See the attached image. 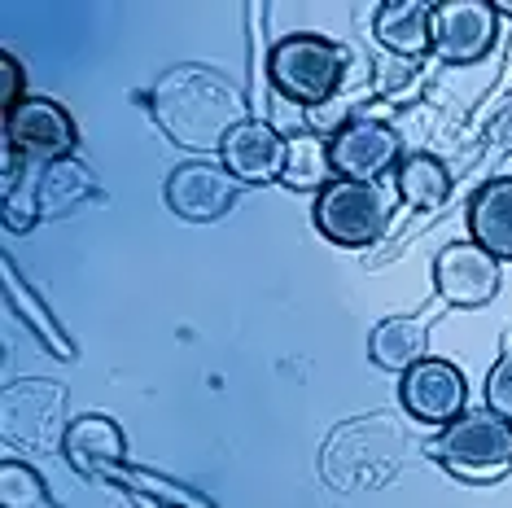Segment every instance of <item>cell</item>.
Here are the masks:
<instances>
[{"label": "cell", "instance_id": "6da1fadb", "mask_svg": "<svg viewBox=\"0 0 512 508\" xmlns=\"http://www.w3.org/2000/svg\"><path fill=\"white\" fill-rule=\"evenodd\" d=\"M149 101H154L162 132L184 149H224L232 127L246 123L241 88H232V79L202 71V66H180V71L162 75Z\"/></svg>", "mask_w": 512, "mask_h": 508}, {"label": "cell", "instance_id": "7a4b0ae2", "mask_svg": "<svg viewBox=\"0 0 512 508\" xmlns=\"http://www.w3.org/2000/svg\"><path fill=\"white\" fill-rule=\"evenodd\" d=\"M425 456L464 482H499L512 473V421L491 408H464L429 438Z\"/></svg>", "mask_w": 512, "mask_h": 508}, {"label": "cell", "instance_id": "3957f363", "mask_svg": "<svg viewBox=\"0 0 512 508\" xmlns=\"http://www.w3.org/2000/svg\"><path fill=\"white\" fill-rule=\"evenodd\" d=\"M267 75L281 97L298 101V106H324L346 75V53L333 40L311 36V31H294V36L276 40L267 53Z\"/></svg>", "mask_w": 512, "mask_h": 508}, {"label": "cell", "instance_id": "277c9868", "mask_svg": "<svg viewBox=\"0 0 512 508\" xmlns=\"http://www.w3.org/2000/svg\"><path fill=\"white\" fill-rule=\"evenodd\" d=\"M316 228L333 246H372L390 228V198L381 193V184L333 180L316 198Z\"/></svg>", "mask_w": 512, "mask_h": 508}, {"label": "cell", "instance_id": "5b68a950", "mask_svg": "<svg viewBox=\"0 0 512 508\" xmlns=\"http://www.w3.org/2000/svg\"><path fill=\"white\" fill-rule=\"evenodd\" d=\"M75 145H79V136H75L71 114L57 106V101L27 97L5 119V189H14V176H18L22 158L57 163V158H71Z\"/></svg>", "mask_w": 512, "mask_h": 508}, {"label": "cell", "instance_id": "8992f818", "mask_svg": "<svg viewBox=\"0 0 512 508\" xmlns=\"http://www.w3.org/2000/svg\"><path fill=\"white\" fill-rule=\"evenodd\" d=\"M499 40V5L491 0H442L434 5V53L451 66L477 62Z\"/></svg>", "mask_w": 512, "mask_h": 508}, {"label": "cell", "instance_id": "52a82bcc", "mask_svg": "<svg viewBox=\"0 0 512 508\" xmlns=\"http://www.w3.org/2000/svg\"><path fill=\"white\" fill-rule=\"evenodd\" d=\"M399 132L381 119H355L346 127H337L329 141L333 158V176L337 180H359V184H377L386 171L399 163Z\"/></svg>", "mask_w": 512, "mask_h": 508}, {"label": "cell", "instance_id": "ba28073f", "mask_svg": "<svg viewBox=\"0 0 512 508\" xmlns=\"http://www.w3.org/2000/svg\"><path fill=\"white\" fill-rule=\"evenodd\" d=\"M434 285L447 307H486L499 294V259L477 241H451L434 259Z\"/></svg>", "mask_w": 512, "mask_h": 508}, {"label": "cell", "instance_id": "9c48e42d", "mask_svg": "<svg viewBox=\"0 0 512 508\" xmlns=\"http://www.w3.org/2000/svg\"><path fill=\"white\" fill-rule=\"evenodd\" d=\"M399 403L407 408V417L425 425H451L469 403V381L447 360H421L403 373Z\"/></svg>", "mask_w": 512, "mask_h": 508}, {"label": "cell", "instance_id": "30bf717a", "mask_svg": "<svg viewBox=\"0 0 512 508\" xmlns=\"http://www.w3.org/2000/svg\"><path fill=\"white\" fill-rule=\"evenodd\" d=\"M237 202V180L215 163H180L167 176V206L189 224H215Z\"/></svg>", "mask_w": 512, "mask_h": 508}, {"label": "cell", "instance_id": "8fae6325", "mask_svg": "<svg viewBox=\"0 0 512 508\" xmlns=\"http://www.w3.org/2000/svg\"><path fill=\"white\" fill-rule=\"evenodd\" d=\"M219 158H224V171L237 184H272L285 171V136L272 123L246 119L228 132Z\"/></svg>", "mask_w": 512, "mask_h": 508}, {"label": "cell", "instance_id": "7c38bea8", "mask_svg": "<svg viewBox=\"0 0 512 508\" xmlns=\"http://www.w3.org/2000/svg\"><path fill=\"white\" fill-rule=\"evenodd\" d=\"M372 36L394 57L434 53V5H425V0H390L372 18Z\"/></svg>", "mask_w": 512, "mask_h": 508}, {"label": "cell", "instance_id": "4fadbf2b", "mask_svg": "<svg viewBox=\"0 0 512 508\" xmlns=\"http://www.w3.org/2000/svg\"><path fill=\"white\" fill-rule=\"evenodd\" d=\"M469 241H477L491 259L512 263V176H499L473 193Z\"/></svg>", "mask_w": 512, "mask_h": 508}, {"label": "cell", "instance_id": "5bb4252c", "mask_svg": "<svg viewBox=\"0 0 512 508\" xmlns=\"http://www.w3.org/2000/svg\"><path fill=\"white\" fill-rule=\"evenodd\" d=\"M62 452H66V460H71L75 473L97 478V473H110V469L123 465L127 443H123V430L110 417H79L71 430H66Z\"/></svg>", "mask_w": 512, "mask_h": 508}, {"label": "cell", "instance_id": "9a60e30c", "mask_svg": "<svg viewBox=\"0 0 512 508\" xmlns=\"http://www.w3.org/2000/svg\"><path fill=\"white\" fill-rule=\"evenodd\" d=\"M97 180L88 176L84 163H75V158H57V163L44 167V176L36 184V198H31V219H57L66 211H75L79 202L97 198Z\"/></svg>", "mask_w": 512, "mask_h": 508}, {"label": "cell", "instance_id": "2e32d148", "mask_svg": "<svg viewBox=\"0 0 512 508\" xmlns=\"http://www.w3.org/2000/svg\"><path fill=\"white\" fill-rule=\"evenodd\" d=\"M429 351V333L416 316H390L368 333V360L386 373H407L425 360Z\"/></svg>", "mask_w": 512, "mask_h": 508}, {"label": "cell", "instance_id": "e0dca14e", "mask_svg": "<svg viewBox=\"0 0 512 508\" xmlns=\"http://www.w3.org/2000/svg\"><path fill=\"white\" fill-rule=\"evenodd\" d=\"M333 176V158H329V141H320L316 132H294L285 136V171L281 184L294 193H320L329 189Z\"/></svg>", "mask_w": 512, "mask_h": 508}, {"label": "cell", "instance_id": "ac0fdd59", "mask_svg": "<svg viewBox=\"0 0 512 508\" xmlns=\"http://www.w3.org/2000/svg\"><path fill=\"white\" fill-rule=\"evenodd\" d=\"M399 198L412 211H438L451 198V171L434 154H412L399 167Z\"/></svg>", "mask_w": 512, "mask_h": 508}, {"label": "cell", "instance_id": "d6986e66", "mask_svg": "<svg viewBox=\"0 0 512 508\" xmlns=\"http://www.w3.org/2000/svg\"><path fill=\"white\" fill-rule=\"evenodd\" d=\"M0 508H53L44 478L31 465L5 460V469H0Z\"/></svg>", "mask_w": 512, "mask_h": 508}, {"label": "cell", "instance_id": "ffe728a7", "mask_svg": "<svg viewBox=\"0 0 512 508\" xmlns=\"http://www.w3.org/2000/svg\"><path fill=\"white\" fill-rule=\"evenodd\" d=\"M5 290H9V298H14V307L22 311V316H27V320H36V325H40V338L49 342V351H53V355H62V360H66V355H71V346H66L62 338H57V325H53V320H49V316H44V311L36 307V298L18 290V272H14V268H5Z\"/></svg>", "mask_w": 512, "mask_h": 508}, {"label": "cell", "instance_id": "44dd1931", "mask_svg": "<svg viewBox=\"0 0 512 508\" xmlns=\"http://www.w3.org/2000/svg\"><path fill=\"white\" fill-rule=\"evenodd\" d=\"M486 408L512 421V338H504V351H499L491 377H486Z\"/></svg>", "mask_w": 512, "mask_h": 508}, {"label": "cell", "instance_id": "7402d4cb", "mask_svg": "<svg viewBox=\"0 0 512 508\" xmlns=\"http://www.w3.org/2000/svg\"><path fill=\"white\" fill-rule=\"evenodd\" d=\"M0 71H5V88H0V101H5V119L14 114L22 101H27V88H22V66L14 53H0Z\"/></svg>", "mask_w": 512, "mask_h": 508}, {"label": "cell", "instance_id": "603a6c76", "mask_svg": "<svg viewBox=\"0 0 512 508\" xmlns=\"http://www.w3.org/2000/svg\"><path fill=\"white\" fill-rule=\"evenodd\" d=\"M486 141H491L495 149H504V154H512V97L491 114V123H486Z\"/></svg>", "mask_w": 512, "mask_h": 508}]
</instances>
